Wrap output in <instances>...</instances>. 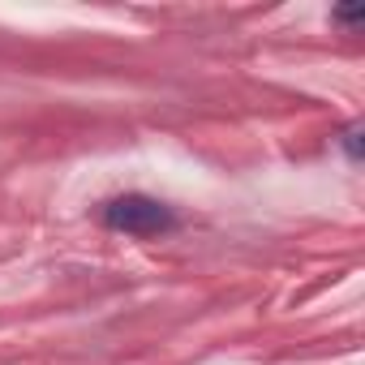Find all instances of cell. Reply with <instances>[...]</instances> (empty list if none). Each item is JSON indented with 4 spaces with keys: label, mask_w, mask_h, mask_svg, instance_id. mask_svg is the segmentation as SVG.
Here are the masks:
<instances>
[{
    "label": "cell",
    "mask_w": 365,
    "mask_h": 365,
    "mask_svg": "<svg viewBox=\"0 0 365 365\" xmlns=\"http://www.w3.org/2000/svg\"><path fill=\"white\" fill-rule=\"evenodd\" d=\"M99 220H103V228L125 232V237H159V232H172L176 228L172 207H163L159 198H146V194L108 198L103 211H99Z\"/></svg>",
    "instance_id": "6da1fadb"
},
{
    "label": "cell",
    "mask_w": 365,
    "mask_h": 365,
    "mask_svg": "<svg viewBox=\"0 0 365 365\" xmlns=\"http://www.w3.org/2000/svg\"><path fill=\"white\" fill-rule=\"evenodd\" d=\"M339 142H344V150H348V159H361V125H348Z\"/></svg>",
    "instance_id": "7a4b0ae2"
},
{
    "label": "cell",
    "mask_w": 365,
    "mask_h": 365,
    "mask_svg": "<svg viewBox=\"0 0 365 365\" xmlns=\"http://www.w3.org/2000/svg\"><path fill=\"white\" fill-rule=\"evenodd\" d=\"M365 18V9H335V22H348V26H356Z\"/></svg>",
    "instance_id": "3957f363"
}]
</instances>
